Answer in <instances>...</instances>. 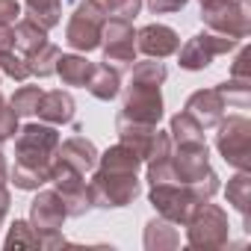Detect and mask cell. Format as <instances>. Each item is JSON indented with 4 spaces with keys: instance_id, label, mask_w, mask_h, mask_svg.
Wrapping results in <instances>:
<instances>
[{
    "instance_id": "6da1fadb",
    "label": "cell",
    "mask_w": 251,
    "mask_h": 251,
    "mask_svg": "<svg viewBox=\"0 0 251 251\" xmlns=\"http://www.w3.org/2000/svg\"><path fill=\"white\" fill-rule=\"evenodd\" d=\"M59 148V133L53 124H24L15 139V169L9 172V183L24 192L42 189L50 180V166Z\"/></svg>"
},
{
    "instance_id": "7a4b0ae2",
    "label": "cell",
    "mask_w": 251,
    "mask_h": 251,
    "mask_svg": "<svg viewBox=\"0 0 251 251\" xmlns=\"http://www.w3.org/2000/svg\"><path fill=\"white\" fill-rule=\"evenodd\" d=\"M169 172L175 183L189 186L201 201H210L219 192V175L210 169L207 145H172Z\"/></svg>"
},
{
    "instance_id": "3957f363",
    "label": "cell",
    "mask_w": 251,
    "mask_h": 251,
    "mask_svg": "<svg viewBox=\"0 0 251 251\" xmlns=\"http://www.w3.org/2000/svg\"><path fill=\"white\" fill-rule=\"evenodd\" d=\"M230 239V225H227V213L219 204L201 201L192 216L186 219V242L189 248L198 251H216L225 248Z\"/></svg>"
},
{
    "instance_id": "277c9868",
    "label": "cell",
    "mask_w": 251,
    "mask_h": 251,
    "mask_svg": "<svg viewBox=\"0 0 251 251\" xmlns=\"http://www.w3.org/2000/svg\"><path fill=\"white\" fill-rule=\"evenodd\" d=\"M89 192H92V204L100 210H121L139 198L142 183L133 172H112V169H100L92 175L89 180Z\"/></svg>"
},
{
    "instance_id": "5b68a950",
    "label": "cell",
    "mask_w": 251,
    "mask_h": 251,
    "mask_svg": "<svg viewBox=\"0 0 251 251\" xmlns=\"http://www.w3.org/2000/svg\"><path fill=\"white\" fill-rule=\"evenodd\" d=\"M216 127V148L222 160L236 172H251V121L245 115H227Z\"/></svg>"
},
{
    "instance_id": "8992f818",
    "label": "cell",
    "mask_w": 251,
    "mask_h": 251,
    "mask_svg": "<svg viewBox=\"0 0 251 251\" xmlns=\"http://www.w3.org/2000/svg\"><path fill=\"white\" fill-rule=\"evenodd\" d=\"M198 3H201V21L210 33H219L236 42H242L251 33V21L242 0H198Z\"/></svg>"
},
{
    "instance_id": "52a82bcc",
    "label": "cell",
    "mask_w": 251,
    "mask_h": 251,
    "mask_svg": "<svg viewBox=\"0 0 251 251\" xmlns=\"http://www.w3.org/2000/svg\"><path fill=\"white\" fill-rule=\"evenodd\" d=\"M48 183H53V192L62 198L68 216L77 219V216H86V213L95 207V204H92V192H89L86 175L77 172V169H71V166H65V163H59L56 157H53L50 180H48Z\"/></svg>"
},
{
    "instance_id": "ba28073f",
    "label": "cell",
    "mask_w": 251,
    "mask_h": 251,
    "mask_svg": "<svg viewBox=\"0 0 251 251\" xmlns=\"http://www.w3.org/2000/svg\"><path fill=\"white\" fill-rule=\"evenodd\" d=\"M106 24V12L95 3V0H86L80 3L65 27V42L68 48H74L77 53H92L100 48V33Z\"/></svg>"
},
{
    "instance_id": "9c48e42d",
    "label": "cell",
    "mask_w": 251,
    "mask_h": 251,
    "mask_svg": "<svg viewBox=\"0 0 251 251\" xmlns=\"http://www.w3.org/2000/svg\"><path fill=\"white\" fill-rule=\"evenodd\" d=\"M148 201H151V207L157 210V216H163V219L172 222V225H186V219L192 216V210L201 204V198H198L189 186L175 183V180L151 183Z\"/></svg>"
},
{
    "instance_id": "30bf717a",
    "label": "cell",
    "mask_w": 251,
    "mask_h": 251,
    "mask_svg": "<svg viewBox=\"0 0 251 251\" xmlns=\"http://www.w3.org/2000/svg\"><path fill=\"white\" fill-rule=\"evenodd\" d=\"M100 48H103V62L112 68H133L136 62V30L127 18H106L103 33H100Z\"/></svg>"
},
{
    "instance_id": "8fae6325",
    "label": "cell",
    "mask_w": 251,
    "mask_h": 251,
    "mask_svg": "<svg viewBox=\"0 0 251 251\" xmlns=\"http://www.w3.org/2000/svg\"><path fill=\"white\" fill-rule=\"evenodd\" d=\"M118 118L133 121V124H148V127H160V118H163V92H160V86L130 80Z\"/></svg>"
},
{
    "instance_id": "7c38bea8",
    "label": "cell",
    "mask_w": 251,
    "mask_h": 251,
    "mask_svg": "<svg viewBox=\"0 0 251 251\" xmlns=\"http://www.w3.org/2000/svg\"><path fill=\"white\" fill-rule=\"evenodd\" d=\"M233 48H239L236 39H227V36H219V33H198L192 36L183 48H177L180 53V68L183 71H204L216 56L222 53H230Z\"/></svg>"
},
{
    "instance_id": "4fadbf2b",
    "label": "cell",
    "mask_w": 251,
    "mask_h": 251,
    "mask_svg": "<svg viewBox=\"0 0 251 251\" xmlns=\"http://www.w3.org/2000/svg\"><path fill=\"white\" fill-rule=\"evenodd\" d=\"M65 219H68V213H65L62 198L53 189H39V195L30 201V225L39 233H56V230H62Z\"/></svg>"
},
{
    "instance_id": "5bb4252c",
    "label": "cell",
    "mask_w": 251,
    "mask_h": 251,
    "mask_svg": "<svg viewBox=\"0 0 251 251\" xmlns=\"http://www.w3.org/2000/svg\"><path fill=\"white\" fill-rule=\"evenodd\" d=\"M177 48H180V36L166 24H148L136 33V50L145 53L148 59H166L177 53Z\"/></svg>"
},
{
    "instance_id": "9a60e30c",
    "label": "cell",
    "mask_w": 251,
    "mask_h": 251,
    "mask_svg": "<svg viewBox=\"0 0 251 251\" xmlns=\"http://www.w3.org/2000/svg\"><path fill=\"white\" fill-rule=\"evenodd\" d=\"M225 109H227V103H225V98L219 95L216 86H213V89H198V92H192L189 100H186V106H183V112H189L204 130L216 127V124L225 118Z\"/></svg>"
},
{
    "instance_id": "2e32d148",
    "label": "cell",
    "mask_w": 251,
    "mask_h": 251,
    "mask_svg": "<svg viewBox=\"0 0 251 251\" xmlns=\"http://www.w3.org/2000/svg\"><path fill=\"white\" fill-rule=\"evenodd\" d=\"M115 133H118V142H124L127 148H133L139 154V160L145 163L151 157V151H154V142H157L160 127H148V124H133V121L115 118Z\"/></svg>"
},
{
    "instance_id": "e0dca14e",
    "label": "cell",
    "mask_w": 251,
    "mask_h": 251,
    "mask_svg": "<svg viewBox=\"0 0 251 251\" xmlns=\"http://www.w3.org/2000/svg\"><path fill=\"white\" fill-rule=\"evenodd\" d=\"M56 160L86 175V172H92V169L98 166V148H95L86 136H71V139H65V142L56 148Z\"/></svg>"
},
{
    "instance_id": "ac0fdd59",
    "label": "cell",
    "mask_w": 251,
    "mask_h": 251,
    "mask_svg": "<svg viewBox=\"0 0 251 251\" xmlns=\"http://www.w3.org/2000/svg\"><path fill=\"white\" fill-rule=\"evenodd\" d=\"M74 98L62 89H53V92H45L42 100H39V118L45 124H53V127H59V124H71L74 121Z\"/></svg>"
},
{
    "instance_id": "d6986e66",
    "label": "cell",
    "mask_w": 251,
    "mask_h": 251,
    "mask_svg": "<svg viewBox=\"0 0 251 251\" xmlns=\"http://www.w3.org/2000/svg\"><path fill=\"white\" fill-rule=\"evenodd\" d=\"M86 89H89V95L98 98V100H112V98H118V92H121V71L112 68V65H106V62H100V65H95V71H92Z\"/></svg>"
},
{
    "instance_id": "ffe728a7",
    "label": "cell",
    "mask_w": 251,
    "mask_h": 251,
    "mask_svg": "<svg viewBox=\"0 0 251 251\" xmlns=\"http://www.w3.org/2000/svg\"><path fill=\"white\" fill-rule=\"evenodd\" d=\"M92 71H95V62H89L80 53H59V59H56V74L62 77L65 86H83L86 89Z\"/></svg>"
},
{
    "instance_id": "44dd1931",
    "label": "cell",
    "mask_w": 251,
    "mask_h": 251,
    "mask_svg": "<svg viewBox=\"0 0 251 251\" xmlns=\"http://www.w3.org/2000/svg\"><path fill=\"white\" fill-rule=\"evenodd\" d=\"M142 242H145L148 251H172V248L180 245V233L175 230L172 222H166L163 216H157V219H151L145 225V239Z\"/></svg>"
},
{
    "instance_id": "7402d4cb",
    "label": "cell",
    "mask_w": 251,
    "mask_h": 251,
    "mask_svg": "<svg viewBox=\"0 0 251 251\" xmlns=\"http://www.w3.org/2000/svg\"><path fill=\"white\" fill-rule=\"evenodd\" d=\"M169 136L172 145H207L204 139V127L189 115V112H177L169 121Z\"/></svg>"
},
{
    "instance_id": "603a6c76",
    "label": "cell",
    "mask_w": 251,
    "mask_h": 251,
    "mask_svg": "<svg viewBox=\"0 0 251 251\" xmlns=\"http://www.w3.org/2000/svg\"><path fill=\"white\" fill-rule=\"evenodd\" d=\"M98 166L100 169H112V172H133L136 175L142 169V160H139V154L133 148H127L124 142H118V145L106 148L103 154H98Z\"/></svg>"
},
{
    "instance_id": "cb8c5ba5",
    "label": "cell",
    "mask_w": 251,
    "mask_h": 251,
    "mask_svg": "<svg viewBox=\"0 0 251 251\" xmlns=\"http://www.w3.org/2000/svg\"><path fill=\"white\" fill-rule=\"evenodd\" d=\"M15 48L27 56V53H33V50H39L42 45H48V30L45 27H39L33 18H18V24H15Z\"/></svg>"
},
{
    "instance_id": "d4e9b609",
    "label": "cell",
    "mask_w": 251,
    "mask_h": 251,
    "mask_svg": "<svg viewBox=\"0 0 251 251\" xmlns=\"http://www.w3.org/2000/svg\"><path fill=\"white\" fill-rule=\"evenodd\" d=\"M227 201L242 213L245 230H251V222H248V210H251V175L248 172H236L227 180Z\"/></svg>"
},
{
    "instance_id": "484cf974",
    "label": "cell",
    "mask_w": 251,
    "mask_h": 251,
    "mask_svg": "<svg viewBox=\"0 0 251 251\" xmlns=\"http://www.w3.org/2000/svg\"><path fill=\"white\" fill-rule=\"evenodd\" d=\"M27 6V18H33L39 27L45 30H53L62 18V0H24Z\"/></svg>"
},
{
    "instance_id": "4316f807",
    "label": "cell",
    "mask_w": 251,
    "mask_h": 251,
    "mask_svg": "<svg viewBox=\"0 0 251 251\" xmlns=\"http://www.w3.org/2000/svg\"><path fill=\"white\" fill-rule=\"evenodd\" d=\"M3 248H6V251H18V248H42V236H39V230H36L30 222L15 219V222L9 225V233H6V239H3Z\"/></svg>"
},
{
    "instance_id": "83f0119b",
    "label": "cell",
    "mask_w": 251,
    "mask_h": 251,
    "mask_svg": "<svg viewBox=\"0 0 251 251\" xmlns=\"http://www.w3.org/2000/svg\"><path fill=\"white\" fill-rule=\"evenodd\" d=\"M24 59H27V68H30V74H33V77H39V80H45V77L56 74V59H59V48L48 42V45H42L39 50L27 53Z\"/></svg>"
},
{
    "instance_id": "f1b7e54d",
    "label": "cell",
    "mask_w": 251,
    "mask_h": 251,
    "mask_svg": "<svg viewBox=\"0 0 251 251\" xmlns=\"http://www.w3.org/2000/svg\"><path fill=\"white\" fill-rule=\"evenodd\" d=\"M216 89H219V95L225 98L227 106L245 109L248 100H251V77H230L227 83H219Z\"/></svg>"
},
{
    "instance_id": "f546056e",
    "label": "cell",
    "mask_w": 251,
    "mask_h": 251,
    "mask_svg": "<svg viewBox=\"0 0 251 251\" xmlns=\"http://www.w3.org/2000/svg\"><path fill=\"white\" fill-rule=\"evenodd\" d=\"M42 95H45V92H42L39 86H21V89H15V95L9 98V106L18 112V118H24V115H36Z\"/></svg>"
},
{
    "instance_id": "4dcf8cb0",
    "label": "cell",
    "mask_w": 251,
    "mask_h": 251,
    "mask_svg": "<svg viewBox=\"0 0 251 251\" xmlns=\"http://www.w3.org/2000/svg\"><path fill=\"white\" fill-rule=\"evenodd\" d=\"M95 3L106 12V18H136L142 9V0H95Z\"/></svg>"
},
{
    "instance_id": "1f68e13d",
    "label": "cell",
    "mask_w": 251,
    "mask_h": 251,
    "mask_svg": "<svg viewBox=\"0 0 251 251\" xmlns=\"http://www.w3.org/2000/svg\"><path fill=\"white\" fill-rule=\"evenodd\" d=\"M0 74H6V77H12V80L24 83V80L30 77L27 59H24V56H18L15 50H3V53H0Z\"/></svg>"
},
{
    "instance_id": "d6a6232c",
    "label": "cell",
    "mask_w": 251,
    "mask_h": 251,
    "mask_svg": "<svg viewBox=\"0 0 251 251\" xmlns=\"http://www.w3.org/2000/svg\"><path fill=\"white\" fill-rule=\"evenodd\" d=\"M18 133V112L9 106V100L0 98V145L9 142Z\"/></svg>"
},
{
    "instance_id": "836d02e7",
    "label": "cell",
    "mask_w": 251,
    "mask_h": 251,
    "mask_svg": "<svg viewBox=\"0 0 251 251\" xmlns=\"http://www.w3.org/2000/svg\"><path fill=\"white\" fill-rule=\"evenodd\" d=\"M21 18V3L18 0H0V27H12Z\"/></svg>"
},
{
    "instance_id": "e575fe53",
    "label": "cell",
    "mask_w": 251,
    "mask_h": 251,
    "mask_svg": "<svg viewBox=\"0 0 251 251\" xmlns=\"http://www.w3.org/2000/svg\"><path fill=\"white\" fill-rule=\"evenodd\" d=\"M189 0H148V9L154 15H169V12H180Z\"/></svg>"
},
{
    "instance_id": "d590c367",
    "label": "cell",
    "mask_w": 251,
    "mask_h": 251,
    "mask_svg": "<svg viewBox=\"0 0 251 251\" xmlns=\"http://www.w3.org/2000/svg\"><path fill=\"white\" fill-rule=\"evenodd\" d=\"M248 59H251V50H248V48H239V53H236V59H233V68H230V77H251Z\"/></svg>"
},
{
    "instance_id": "8d00e7d4",
    "label": "cell",
    "mask_w": 251,
    "mask_h": 251,
    "mask_svg": "<svg viewBox=\"0 0 251 251\" xmlns=\"http://www.w3.org/2000/svg\"><path fill=\"white\" fill-rule=\"evenodd\" d=\"M15 48V33L12 27H0V53L3 50H12Z\"/></svg>"
},
{
    "instance_id": "74e56055",
    "label": "cell",
    "mask_w": 251,
    "mask_h": 251,
    "mask_svg": "<svg viewBox=\"0 0 251 251\" xmlns=\"http://www.w3.org/2000/svg\"><path fill=\"white\" fill-rule=\"evenodd\" d=\"M9 204H12L9 189H0V227H3V219H6V213H9Z\"/></svg>"
},
{
    "instance_id": "f35d334b",
    "label": "cell",
    "mask_w": 251,
    "mask_h": 251,
    "mask_svg": "<svg viewBox=\"0 0 251 251\" xmlns=\"http://www.w3.org/2000/svg\"><path fill=\"white\" fill-rule=\"evenodd\" d=\"M9 183V166H6V154L0 151V189H6Z\"/></svg>"
}]
</instances>
